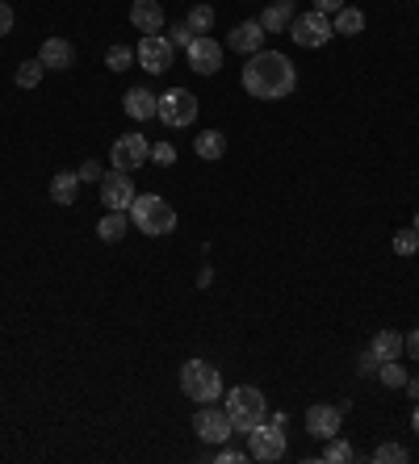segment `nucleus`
Segmentation results:
<instances>
[{
	"label": "nucleus",
	"mask_w": 419,
	"mask_h": 464,
	"mask_svg": "<svg viewBox=\"0 0 419 464\" xmlns=\"http://www.w3.org/2000/svg\"><path fill=\"white\" fill-rule=\"evenodd\" d=\"M293 84H298V71L281 51H256L243 63V93L256 101H281L293 93Z\"/></svg>",
	"instance_id": "nucleus-1"
},
{
	"label": "nucleus",
	"mask_w": 419,
	"mask_h": 464,
	"mask_svg": "<svg viewBox=\"0 0 419 464\" xmlns=\"http://www.w3.org/2000/svg\"><path fill=\"white\" fill-rule=\"evenodd\" d=\"M223 410H226V419H231V427H235V436H248V431H256L260 423H268V402L256 385H235V389H226Z\"/></svg>",
	"instance_id": "nucleus-2"
},
{
	"label": "nucleus",
	"mask_w": 419,
	"mask_h": 464,
	"mask_svg": "<svg viewBox=\"0 0 419 464\" xmlns=\"http://www.w3.org/2000/svg\"><path fill=\"white\" fill-rule=\"evenodd\" d=\"M130 226H139V231L152 234V239L172 234L177 231V209H172L160 192H143V197H135V205H130Z\"/></svg>",
	"instance_id": "nucleus-3"
},
{
	"label": "nucleus",
	"mask_w": 419,
	"mask_h": 464,
	"mask_svg": "<svg viewBox=\"0 0 419 464\" xmlns=\"http://www.w3.org/2000/svg\"><path fill=\"white\" fill-rule=\"evenodd\" d=\"M181 394L189 402H201V406L218 402L223 397V372L214 369V364H206V360H189L181 369Z\"/></svg>",
	"instance_id": "nucleus-4"
},
{
	"label": "nucleus",
	"mask_w": 419,
	"mask_h": 464,
	"mask_svg": "<svg viewBox=\"0 0 419 464\" xmlns=\"http://www.w3.org/2000/svg\"><path fill=\"white\" fill-rule=\"evenodd\" d=\"M147 159H152V142H147V134H118L110 147V164L118 167V172H139V167H147Z\"/></svg>",
	"instance_id": "nucleus-5"
},
{
	"label": "nucleus",
	"mask_w": 419,
	"mask_h": 464,
	"mask_svg": "<svg viewBox=\"0 0 419 464\" xmlns=\"http://www.w3.org/2000/svg\"><path fill=\"white\" fill-rule=\"evenodd\" d=\"M332 17L319 13V9H310V13L293 17L290 21V38L298 42V46H307V51H315V46H327V38H332Z\"/></svg>",
	"instance_id": "nucleus-6"
},
{
	"label": "nucleus",
	"mask_w": 419,
	"mask_h": 464,
	"mask_svg": "<svg viewBox=\"0 0 419 464\" xmlns=\"http://www.w3.org/2000/svg\"><path fill=\"white\" fill-rule=\"evenodd\" d=\"M160 122L181 130V126H193L197 122V96L189 88H168L160 96Z\"/></svg>",
	"instance_id": "nucleus-7"
},
{
	"label": "nucleus",
	"mask_w": 419,
	"mask_h": 464,
	"mask_svg": "<svg viewBox=\"0 0 419 464\" xmlns=\"http://www.w3.org/2000/svg\"><path fill=\"white\" fill-rule=\"evenodd\" d=\"M193 431H197V439H206L210 448H223L226 439L235 436V427H231V419H226V410H218V406H214V402L197 410Z\"/></svg>",
	"instance_id": "nucleus-8"
},
{
	"label": "nucleus",
	"mask_w": 419,
	"mask_h": 464,
	"mask_svg": "<svg viewBox=\"0 0 419 464\" xmlns=\"http://www.w3.org/2000/svg\"><path fill=\"white\" fill-rule=\"evenodd\" d=\"M248 456L251 460H265V464L281 460L285 456V431L273 423H260L256 431H248Z\"/></svg>",
	"instance_id": "nucleus-9"
},
{
	"label": "nucleus",
	"mask_w": 419,
	"mask_h": 464,
	"mask_svg": "<svg viewBox=\"0 0 419 464\" xmlns=\"http://www.w3.org/2000/svg\"><path fill=\"white\" fill-rule=\"evenodd\" d=\"M135 63H143V71H152V76H164L172 68V46L164 34H143V42L135 46Z\"/></svg>",
	"instance_id": "nucleus-10"
},
{
	"label": "nucleus",
	"mask_w": 419,
	"mask_h": 464,
	"mask_svg": "<svg viewBox=\"0 0 419 464\" xmlns=\"http://www.w3.org/2000/svg\"><path fill=\"white\" fill-rule=\"evenodd\" d=\"M185 55H189V68L197 76H214V71L223 68V46L210 38V34H197L189 46H185Z\"/></svg>",
	"instance_id": "nucleus-11"
},
{
	"label": "nucleus",
	"mask_w": 419,
	"mask_h": 464,
	"mask_svg": "<svg viewBox=\"0 0 419 464\" xmlns=\"http://www.w3.org/2000/svg\"><path fill=\"white\" fill-rule=\"evenodd\" d=\"M135 197H139V189H135L130 172H110V176L101 180V201H105V209H126L130 214Z\"/></svg>",
	"instance_id": "nucleus-12"
},
{
	"label": "nucleus",
	"mask_w": 419,
	"mask_h": 464,
	"mask_svg": "<svg viewBox=\"0 0 419 464\" xmlns=\"http://www.w3.org/2000/svg\"><path fill=\"white\" fill-rule=\"evenodd\" d=\"M340 423H344V410H340V406H327V402H319V406L307 410V431L315 439L340 436Z\"/></svg>",
	"instance_id": "nucleus-13"
},
{
	"label": "nucleus",
	"mask_w": 419,
	"mask_h": 464,
	"mask_svg": "<svg viewBox=\"0 0 419 464\" xmlns=\"http://www.w3.org/2000/svg\"><path fill=\"white\" fill-rule=\"evenodd\" d=\"M265 26L260 21H239L235 29H231V38H226V46L231 51H239V55H256V51H265Z\"/></svg>",
	"instance_id": "nucleus-14"
},
{
	"label": "nucleus",
	"mask_w": 419,
	"mask_h": 464,
	"mask_svg": "<svg viewBox=\"0 0 419 464\" xmlns=\"http://www.w3.org/2000/svg\"><path fill=\"white\" fill-rule=\"evenodd\" d=\"M130 26L139 29V34H160V29H164V9H160V0H135V4H130Z\"/></svg>",
	"instance_id": "nucleus-15"
},
{
	"label": "nucleus",
	"mask_w": 419,
	"mask_h": 464,
	"mask_svg": "<svg viewBox=\"0 0 419 464\" xmlns=\"http://www.w3.org/2000/svg\"><path fill=\"white\" fill-rule=\"evenodd\" d=\"M38 59H42V68L46 71H68L71 63H76V51H71L68 38H46L42 42V51H38Z\"/></svg>",
	"instance_id": "nucleus-16"
},
{
	"label": "nucleus",
	"mask_w": 419,
	"mask_h": 464,
	"mask_svg": "<svg viewBox=\"0 0 419 464\" xmlns=\"http://www.w3.org/2000/svg\"><path fill=\"white\" fill-rule=\"evenodd\" d=\"M126 113L135 122H152V118H160V96L147 93V88H130L126 93Z\"/></svg>",
	"instance_id": "nucleus-17"
},
{
	"label": "nucleus",
	"mask_w": 419,
	"mask_h": 464,
	"mask_svg": "<svg viewBox=\"0 0 419 464\" xmlns=\"http://www.w3.org/2000/svg\"><path fill=\"white\" fill-rule=\"evenodd\" d=\"M126 231H130V214H126V209H105V218L97 222V234L105 239V243L126 239Z\"/></svg>",
	"instance_id": "nucleus-18"
},
{
	"label": "nucleus",
	"mask_w": 419,
	"mask_h": 464,
	"mask_svg": "<svg viewBox=\"0 0 419 464\" xmlns=\"http://www.w3.org/2000/svg\"><path fill=\"white\" fill-rule=\"evenodd\" d=\"M290 21H293V0H273V4L265 9V17H260L265 34H281Z\"/></svg>",
	"instance_id": "nucleus-19"
},
{
	"label": "nucleus",
	"mask_w": 419,
	"mask_h": 464,
	"mask_svg": "<svg viewBox=\"0 0 419 464\" xmlns=\"http://www.w3.org/2000/svg\"><path fill=\"white\" fill-rule=\"evenodd\" d=\"M369 352L377 355V364H382V360H398V355H403V335H398V330H377L374 343H369Z\"/></svg>",
	"instance_id": "nucleus-20"
},
{
	"label": "nucleus",
	"mask_w": 419,
	"mask_h": 464,
	"mask_svg": "<svg viewBox=\"0 0 419 464\" xmlns=\"http://www.w3.org/2000/svg\"><path fill=\"white\" fill-rule=\"evenodd\" d=\"M76 197H80V176H76V172H59V176H51V201L71 205Z\"/></svg>",
	"instance_id": "nucleus-21"
},
{
	"label": "nucleus",
	"mask_w": 419,
	"mask_h": 464,
	"mask_svg": "<svg viewBox=\"0 0 419 464\" xmlns=\"http://www.w3.org/2000/svg\"><path fill=\"white\" fill-rule=\"evenodd\" d=\"M332 29L335 34H344V38H352V34H361L365 29V13L361 9H352V4H344L340 13H332Z\"/></svg>",
	"instance_id": "nucleus-22"
},
{
	"label": "nucleus",
	"mask_w": 419,
	"mask_h": 464,
	"mask_svg": "<svg viewBox=\"0 0 419 464\" xmlns=\"http://www.w3.org/2000/svg\"><path fill=\"white\" fill-rule=\"evenodd\" d=\"M193 151L201 155V159H223V155H226V138L218 134V130H201V134L193 138Z\"/></svg>",
	"instance_id": "nucleus-23"
},
{
	"label": "nucleus",
	"mask_w": 419,
	"mask_h": 464,
	"mask_svg": "<svg viewBox=\"0 0 419 464\" xmlns=\"http://www.w3.org/2000/svg\"><path fill=\"white\" fill-rule=\"evenodd\" d=\"M407 377H411V372H407L398 360H382V364H377V381L386 385V389H403Z\"/></svg>",
	"instance_id": "nucleus-24"
},
{
	"label": "nucleus",
	"mask_w": 419,
	"mask_h": 464,
	"mask_svg": "<svg viewBox=\"0 0 419 464\" xmlns=\"http://www.w3.org/2000/svg\"><path fill=\"white\" fill-rule=\"evenodd\" d=\"M42 59H26L21 68H17V88H38L42 84Z\"/></svg>",
	"instance_id": "nucleus-25"
},
{
	"label": "nucleus",
	"mask_w": 419,
	"mask_h": 464,
	"mask_svg": "<svg viewBox=\"0 0 419 464\" xmlns=\"http://www.w3.org/2000/svg\"><path fill=\"white\" fill-rule=\"evenodd\" d=\"M374 460H377V464H407V460H411V452H407L403 444H377V448H374Z\"/></svg>",
	"instance_id": "nucleus-26"
},
{
	"label": "nucleus",
	"mask_w": 419,
	"mask_h": 464,
	"mask_svg": "<svg viewBox=\"0 0 419 464\" xmlns=\"http://www.w3.org/2000/svg\"><path fill=\"white\" fill-rule=\"evenodd\" d=\"M185 21H189V29H193V34H210V26H214V9H210V4H193Z\"/></svg>",
	"instance_id": "nucleus-27"
},
{
	"label": "nucleus",
	"mask_w": 419,
	"mask_h": 464,
	"mask_svg": "<svg viewBox=\"0 0 419 464\" xmlns=\"http://www.w3.org/2000/svg\"><path fill=\"white\" fill-rule=\"evenodd\" d=\"M105 63H110V71H126L135 63V46H110L105 51Z\"/></svg>",
	"instance_id": "nucleus-28"
},
{
	"label": "nucleus",
	"mask_w": 419,
	"mask_h": 464,
	"mask_svg": "<svg viewBox=\"0 0 419 464\" xmlns=\"http://www.w3.org/2000/svg\"><path fill=\"white\" fill-rule=\"evenodd\" d=\"M323 460H327V464H349L352 460V448H349V444H344V439H327V452H323Z\"/></svg>",
	"instance_id": "nucleus-29"
},
{
	"label": "nucleus",
	"mask_w": 419,
	"mask_h": 464,
	"mask_svg": "<svg viewBox=\"0 0 419 464\" xmlns=\"http://www.w3.org/2000/svg\"><path fill=\"white\" fill-rule=\"evenodd\" d=\"M419 251V231H398L394 234V256H415Z\"/></svg>",
	"instance_id": "nucleus-30"
},
{
	"label": "nucleus",
	"mask_w": 419,
	"mask_h": 464,
	"mask_svg": "<svg viewBox=\"0 0 419 464\" xmlns=\"http://www.w3.org/2000/svg\"><path fill=\"white\" fill-rule=\"evenodd\" d=\"M164 38H168V46H172V51H185V46H189L197 34L189 29V21H181V26H172V34H164Z\"/></svg>",
	"instance_id": "nucleus-31"
},
{
	"label": "nucleus",
	"mask_w": 419,
	"mask_h": 464,
	"mask_svg": "<svg viewBox=\"0 0 419 464\" xmlns=\"http://www.w3.org/2000/svg\"><path fill=\"white\" fill-rule=\"evenodd\" d=\"M357 372H361V377H377V355L365 352L361 360H357Z\"/></svg>",
	"instance_id": "nucleus-32"
},
{
	"label": "nucleus",
	"mask_w": 419,
	"mask_h": 464,
	"mask_svg": "<svg viewBox=\"0 0 419 464\" xmlns=\"http://www.w3.org/2000/svg\"><path fill=\"white\" fill-rule=\"evenodd\" d=\"M80 180H97V184H101V180H105V172H101V164H97V159H88V164L80 167Z\"/></svg>",
	"instance_id": "nucleus-33"
},
{
	"label": "nucleus",
	"mask_w": 419,
	"mask_h": 464,
	"mask_svg": "<svg viewBox=\"0 0 419 464\" xmlns=\"http://www.w3.org/2000/svg\"><path fill=\"white\" fill-rule=\"evenodd\" d=\"M152 159H155V164H172V159H177V151L168 147V142H160V147H152Z\"/></svg>",
	"instance_id": "nucleus-34"
},
{
	"label": "nucleus",
	"mask_w": 419,
	"mask_h": 464,
	"mask_svg": "<svg viewBox=\"0 0 419 464\" xmlns=\"http://www.w3.org/2000/svg\"><path fill=\"white\" fill-rule=\"evenodd\" d=\"M214 460H218V464H239V460H243V448H218Z\"/></svg>",
	"instance_id": "nucleus-35"
},
{
	"label": "nucleus",
	"mask_w": 419,
	"mask_h": 464,
	"mask_svg": "<svg viewBox=\"0 0 419 464\" xmlns=\"http://www.w3.org/2000/svg\"><path fill=\"white\" fill-rule=\"evenodd\" d=\"M9 29H13V9H9V4L0 0V38H4Z\"/></svg>",
	"instance_id": "nucleus-36"
},
{
	"label": "nucleus",
	"mask_w": 419,
	"mask_h": 464,
	"mask_svg": "<svg viewBox=\"0 0 419 464\" xmlns=\"http://www.w3.org/2000/svg\"><path fill=\"white\" fill-rule=\"evenodd\" d=\"M403 352H411V360H419V330L403 335Z\"/></svg>",
	"instance_id": "nucleus-37"
},
{
	"label": "nucleus",
	"mask_w": 419,
	"mask_h": 464,
	"mask_svg": "<svg viewBox=\"0 0 419 464\" xmlns=\"http://www.w3.org/2000/svg\"><path fill=\"white\" fill-rule=\"evenodd\" d=\"M315 9H319V13H340V9H344V0H315Z\"/></svg>",
	"instance_id": "nucleus-38"
},
{
	"label": "nucleus",
	"mask_w": 419,
	"mask_h": 464,
	"mask_svg": "<svg viewBox=\"0 0 419 464\" xmlns=\"http://www.w3.org/2000/svg\"><path fill=\"white\" fill-rule=\"evenodd\" d=\"M268 423H273V427H281V431H285V423H290V414H285V410H277V414H268Z\"/></svg>",
	"instance_id": "nucleus-39"
},
{
	"label": "nucleus",
	"mask_w": 419,
	"mask_h": 464,
	"mask_svg": "<svg viewBox=\"0 0 419 464\" xmlns=\"http://www.w3.org/2000/svg\"><path fill=\"white\" fill-rule=\"evenodd\" d=\"M403 389H407V394H411V397H415V402H419V377H407V385H403Z\"/></svg>",
	"instance_id": "nucleus-40"
},
{
	"label": "nucleus",
	"mask_w": 419,
	"mask_h": 464,
	"mask_svg": "<svg viewBox=\"0 0 419 464\" xmlns=\"http://www.w3.org/2000/svg\"><path fill=\"white\" fill-rule=\"evenodd\" d=\"M411 427H415V436H419V406H415V414H411Z\"/></svg>",
	"instance_id": "nucleus-41"
},
{
	"label": "nucleus",
	"mask_w": 419,
	"mask_h": 464,
	"mask_svg": "<svg viewBox=\"0 0 419 464\" xmlns=\"http://www.w3.org/2000/svg\"><path fill=\"white\" fill-rule=\"evenodd\" d=\"M415 231H419V214H415Z\"/></svg>",
	"instance_id": "nucleus-42"
}]
</instances>
